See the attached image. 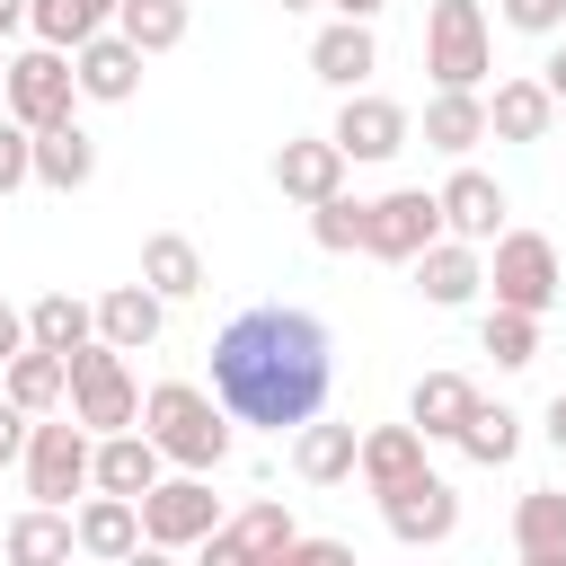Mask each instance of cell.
<instances>
[{"label": "cell", "mask_w": 566, "mask_h": 566, "mask_svg": "<svg viewBox=\"0 0 566 566\" xmlns=\"http://www.w3.org/2000/svg\"><path fill=\"white\" fill-rule=\"evenodd\" d=\"M433 239H442V203L424 186H398L363 212V256H380V265H416Z\"/></svg>", "instance_id": "9"}, {"label": "cell", "mask_w": 566, "mask_h": 566, "mask_svg": "<svg viewBox=\"0 0 566 566\" xmlns=\"http://www.w3.org/2000/svg\"><path fill=\"white\" fill-rule=\"evenodd\" d=\"M142 433H150L159 460H177V478H212V469L230 460V416H221V398L195 389V380H159V389L142 398Z\"/></svg>", "instance_id": "2"}, {"label": "cell", "mask_w": 566, "mask_h": 566, "mask_svg": "<svg viewBox=\"0 0 566 566\" xmlns=\"http://www.w3.org/2000/svg\"><path fill=\"white\" fill-rule=\"evenodd\" d=\"M478 142H486V97H478V88H433V97H424V150L469 159Z\"/></svg>", "instance_id": "24"}, {"label": "cell", "mask_w": 566, "mask_h": 566, "mask_svg": "<svg viewBox=\"0 0 566 566\" xmlns=\"http://www.w3.org/2000/svg\"><path fill=\"white\" fill-rule=\"evenodd\" d=\"M354 451H363L354 424H301V433H292V469H301V486H345V478H354Z\"/></svg>", "instance_id": "27"}, {"label": "cell", "mask_w": 566, "mask_h": 566, "mask_svg": "<svg viewBox=\"0 0 566 566\" xmlns=\"http://www.w3.org/2000/svg\"><path fill=\"white\" fill-rule=\"evenodd\" d=\"M539 424H548V442H557V451H566V389H557V398H548V416H539Z\"/></svg>", "instance_id": "45"}, {"label": "cell", "mask_w": 566, "mask_h": 566, "mask_svg": "<svg viewBox=\"0 0 566 566\" xmlns=\"http://www.w3.org/2000/svg\"><path fill=\"white\" fill-rule=\"evenodd\" d=\"M504 27H522V35H566V0H504Z\"/></svg>", "instance_id": "38"}, {"label": "cell", "mask_w": 566, "mask_h": 566, "mask_svg": "<svg viewBox=\"0 0 566 566\" xmlns=\"http://www.w3.org/2000/svg\"><path fill=\"white\" fill-rule=\"evenodd\" d=\"M478 345H486L504 371H522V363H539V318H522V310H486Z\"/></svg>", "instance_id": "35"}, {"label": "cell", "mask_w": 566, "mask_h": 566, "mask_svg": "<svg viewBox=\"0 0 566 566\" xmlns=\"http://www.w3.org/2000/svg\"><path fill=\"white\" fill-rule=\"evenodd\" d=\"M327 380H336V345L292 301H256L212 336V398H221L230 424L301 433V424H318Z\"/></svg>", "instance_id": "1"}, {"label": "cell", "mask_w": 566, "mask_h": 566, "mask_svg": "<svg viewBox=\"0 0 566 566\" xmlns=\"http://www.w3.org/2000/svg\"><path fill=\"white\" fill-rule=\"evenodd\" d=\"M0 398H9L18 416H53V407L71 398V380H62V354H35V345H27V354L0 371Z\"/></svg>", "instance_id": "32"}, {"label": "cell", "mask_w": 566, "mask_h": 566, "mask_svg": "<svg viewBox=\"0 0 566 566\" xmlns=\"http://www.w3.org/2000/svg\"><path fill=\"white\" fill-rule=\"evenodd\" d=\"M97 177V142L80 133V124H53V133H35V186H53V195H80Z\"/></svg>", "instance_id": "30"}, {"label": "cell", "mask_w": 566, "mask_h": 566, "mask_svg": "<svg viewBox=\"0 0 566 566\" xmlns=\"http://www.w3.org/2000/svg\"><path fill=\"white\" fill-rule=\"evenodd\" d=\"M531 80H539V88H548V97H557V106H566V44H557V53H548V62H539V71H531Z\"/></svg>", "instance_id": "42"}, {"label": "cell", "mask_w": 566, "mask_h": 566, "mask_svg": "<svg viewBox=\"0 0 566 566\" xmlns=\"http://www.w3.org/2000/svg\"><path fill=\"white\" fill-rule=\"evenodd\" d=\"M478 283H486V265H478V248H460V239H433V248L416 256V292H424L433 310L478 301Z\"/></svg>", "instance_id": "25"}, {"label": "cell", "mask_w": 566, "mask_h": 566, "mask_svg": "<svg viewBox=\"0 0 566 566\" xmlns=\"http://www.w3.org/2000/svg\"><path fill=\"white\" fill-rule=\"evenodd\" d=\"M548 124H557V97L539 80H495V97H486V133L495 142H548Z\"/></svg>", "instance_id": "23"}, {"label": "cell", "mask_w": 566, "mask_h": 566, "mask_svg": "<svg viewBox=\"0 0 566 566\" xmlns=\"http://www.w3.org/2000/svg\"><path fill=\"white\" fill-rule=\"evenodd\" d=\"M327 9H336V18H345V27H371V18H380V9H389V0H327Z\"/></svg>", "instance_id": "43"}, {"label": "cell", "mask_w": 566, "mask_h": 566, "mask_svg": "<svg viewBox=\"0 0 566 566\" xmlns=\"http://www.w3.org/2000/svg\"><path fill=\"white\" fill-rule=\"evenodd\" d=\"M27 27H35V44L80 53L88 35H106V27H115V0H27Z\"/></svg>", "instance_id": "29"}, {"label": "cell", "mask_w": 566, "mask_h": 566, "mask_svg": "<svg viewBox=\"0 0 566 566\" xmlns=\"http://www.w3.org/2000/svg\"><path fill=\"white\" fill-rule=\"evenodd\" d=\"M380 522L407 539V548H442L451 531H460V495H451V478H416V486H398V495H380Z\"/></svg>", "instance_id": "12"}, {"label": "cell", "mask_w": 566, "mask_h": 566, "mask_svg": "<svg viewBox=\"0 0 566 566\" xmlns=\"http://www.w3.org/2000/svg\"><path fill=\"white\" fill-rule=\"evenodd\" d=\"M186 27H195V9L186 0H115V35L150 62V53H177L186 44Z\"/></svg>", "instance_id": "28"}, {"label": "cell", "mask_w": 566, "mask_h": 566, "mask_svg": "<svg viewBox=\"0 0 566 566\" xmlns=\"http://www.w3.org/2000/svg\"><path fill=\"white\" fill-rule=\"evenodd\" d=\"M62 380H71V424H80L88 442L142 433V389H133V371H124L115 345H80V354L62 363Z\"/></svg>", "instance_id": "3"}, {"label": "cell", "mask_w": 566, "mask_h": 566, "mask_svg": "<svg viewBox=\"0 0 566 566\" xmlns=\"http://www.w3.org/2000/svg\"><path fill=\"white\" fill-rule=\"evenodd\" d=\"M159 327H168V301H159V292H142V283H115V292L97 301V345H115V354L159 345Z\"/></svg>", "instance_id": "18"}, {"label": "cell", "mask_w": 566, "mask_h": 566, "mask_svg": "<svg viewBox=\"0 0 566 566\" xmlns=\"http://www.w3.org/2000/svg\"><path fill=\"white\" fill-rule=\"evenodd\" d=\"M283 9H318V0H283Z\"/></svg>", "instance_id": "48"}, {"label": "cell", "mask_w": 566, "mask_h": 566, "mask_svg": "<svg viewBox=\"0 0 566 566\" xmlns=\"http://www.w3.org/2000/svg\"><path fill=\"white\" fill-rule=\"evenodd\" d=\"M407 133H416V115H407L398 97H371V88H354V97L336 106V124H327V142L345 150V168H354V159H398Z\"/></svg>", "instance_id": "11"}, {"label": "cell", "mask_w": 566, "mask_h": 566, "mask_svg": "<svg viewBox=\"0 0 566 566\" xmlns=\"http://www.w3.org/2000/svg\"><path fill=\"white\" fill-rule=\"evenodd\" d=\"M124 566H186V557H177V548H150V539H142V548H133Z\"/></svg>", "instance_id": "44"}, {"label": "cell", "mask_w": 566, "mask_h": 566, "mask_svg": "<svg viewBox=\"0 0 566 566\" xmlns=\"http://www.w3.org/2000/svg\"><path fill=\"white\" fill-rule=\"evenodd\" d=\"M230 513H221V495H212V478H159L150 495H142V539L150 548H203L212 531H221Z\"/></svg>", "instance_id": "7"}, {"label": "cell", "mask_w": 566, "mask_h": 566, "mask_svg": "<svg viewBox=\"0 0 566 566\" xmlns=\"http://www.w3.org/2000/svg\"><path fill=\"white\" fill-rule=\"evenodd\" d=\"M18 354H27V318L0 301V363H18Z\"/></svg>", "instance_id": "41"}, {"label": "cell", "mask_w": 566, "mask_h": 566, "mask_svg": "<svg viewBox=\"0 0 566 566\" xmlns=\"http://www.w3.org/2000/svg\"><path fill=\"white\" fill-rule=\"evenodd\" d=\"M159 451H150V433H106L97 451H88V486L97 495H124V504H142L150 486H159Z\"/></svg>", "instance_id": "16"}, {"label": "cell", "mask_w": 566, "mask_h": 566, "mask_svg": "<svg viewBox=\"0 0 566 566\" xmlns=\"http://www.w3.org/2000/svg\"><path fill=\"white\" fill-rule=\"evenodd\" d=\"M513 548L522 557H566V486H531L513 504Z\"/></svg>", "instance_id": "33"}, {"label": "cell", "mask_w": 566, "mask_h": 566, "mask_svg": "<svg viewBox=\"0 0 566 566\" xmlns=\"http://www.w3.org/2000/svg\"><path fill=\"white\" fill-rule=\"evenodd\" d=\"M27 345L71 363L80 345H97V301H80V292H44V301L27 310Z\"/></svg>", "instance_id": "21"}, {"label": "cell", "mask_w": 566, "mask_h": 566, "mask_svg": "<svg viewBox=\"0 0 566 566\" xmlns=\"http://www.w3.org/2000/svg\"><path fill=\"white\" fill-rule=\"evenodd\" d=\"M433 203H442V239H460V248L504 239V186H495L486 168H451V186H442Z\"/></svg>", "instance_id": "13"}, {"label": "cell", "mask_w": 566, "mask_h": 566, "mask_svg": "<svg viewBox=\"0 0 566 566\" xmlns=\"http://www.w3.org/2000/svg\"><path fill=\"white\" fill-rule=\"evenodd\" d=\"M142 292H159V301H195V292H203V248L177 239V230L142 239Z\"/></svg>", "instance_id": "26"}, {"label": "cell", "mask_w": 566, "mask_h": 566, "mask_svg": "<svg viewBox=\"0 0 566 566\" xmlns=\"http://www.w3.org/2000/svg\"><path fill=\"white\" fill-rule=\"evenodd\" d=\"M9 566H71L80 557V539H71V513H44V504H27L18 522H9Z\"/></svg>", "instance_id": "31"}, {"label": "cell", "mask_w": 566, "mask_h": 566, "mask_svg": "<svg viewBox=\"0 0 566 566\" xmlns=\"http://www.w3.org/2000/svg\"><path fill=\"white\" fill-rule=\"evenodd\" d=\"M274 566H363V557H354V539H310V531H301Z\"/></svg>", "instance_id": "39"}, {"label": "cell", "mask_w": 566, "mask_h": 566, "mask_svg": "<svg viewBox=\"0 0 566 566\" xmlns=\"http://www.w3.org/2000/svg\"><path fill=\"white\" fill-rule=\"evenodd\" d=\"M363 212H371V203L327 195V203H310V239H318L327 256H354V248H363Z\"/></svg>", "instance_id": "36"}, {"label": "cell", "mask_w": 566, "mask_h": 566, "mask_svg": "<svg viewBox=\"0 0 566 566\" xmlns=\"http://www.w3.org/2000/svg\"><path fill=\"white\" fill-rule=\"evenodd\" d=\"M274 186H283L292 203H327V195H345V150H336L327 133H301V142L274 150Z\"/></svg>", "instance_id": "14"}, {"label": "cell", "mask_w": 566, "mask_h": 566, "mask_svg": "<svg viewBox=\"0 0 566 566\" xmlns=\"http://www.w3.org/2000/svg\"><path fill=\"white\" fill-rule=\"evenodd\" d=\"M451 442H460V451H469L478 469H504V460L522 451V416H513V407H486V398H478V407H469V424H460Z\"/></svg>", "instance_id": "34"}, {"label": "cell", "mask_w": 566, "mask_h": 566, "mask_svg": "<svg viewBox=\"0 0 566 566\" xmlns=\"http://www.w3.org/2000/svg\"><path fill=\"white\" fill-rule=\"evenodd\" d=\"M354 478H363L371 495L416 486V478H424V433H416V424H371L363 451H354Z\"/></svg>", "instance_id": "15"}, {"label": "cell", "mask_w": 566, "mask_h": 566, "mask_svg": "<svg viewBox=\"0 0 566 566\" xmlns=\"http://www.w3.org/2000/svg\"><path fill=\"white\" fill-rule=\"evenodd\" d=\"M310 71H318L327 88H345V97H354V88L380 71V44H371V27H345V18H336V27H318V35H310Z\"/></svg>", "instance_id": "20"}, {"label": "cell", "mask_w": 566, "mask_h": 566, "mask_svg": "<svg viewBox=\"0 0 566 566\" xmlns=\"http://www.w3.org/2000/svg\"><path fill=\"white\" fill-rule=\"evenodd\" d=\"M424 71H433V88H478L495 71L478 0H433V18H424Z\"/></svg>", "instance_id": "5"}, {"label": "cell", "mask_w": 566, "mask_h": 566, "mask_svg": "<svg viewBox=\"0 0 566 566\" xmlns=\"http://www.w3.org/2000/svg\"><path fill=\"white\" fill-rule=\"evenodd\" d=\"M292 539H301V531H292L283 495H256L248 513H230V522H221V531L195 548V566H274Z\"/></svg>", "instance_id": "10"}, {"label": "cell", "mask_w": 566, "mask_h": 566, "mask_svg": "<svg viewBox=\"0 0 566 566\" xmlns=\"http://www.w3.org/2000/svg\"><path fill=\"white\" fill-rule=\"evenodd\" d=\"M0 97H9V124L18 133H53V124H80V80H71V53L35 44L18 62H0Z\"/></svg>", "instance_id": "4"}, {"label": "cell", "mask_w": 566, "mask_h": 566, "mask_svg": "<svg viewBox=\"0 0 566 566\" xmlns=\"http://www.w3.org/2000/svg\"><path fill=\"white\" fill-rule=\"evenodd\" d=\"M27 424H35V416H18V407H9V398H0V469H9V460H18V451H27Z\"/></svg>", "instance_id": "40"}, {"label": "cell", "mask_w": 566, "mask_h": 566, "mask_svg": "<svg viewBox=\"0 0 566 566\" xmlns=\"http://www.w3.org/2000/svg\"><path fill=\"white\" fill-rule=\"evenodd\" d=\"M486 283H495V310L548 318V310H557V248H548L539 230H504V239H495V265H486Z\"/></svg>", "instance_id": "8"}, {"label": "cell", "mask_w": 566, "mask_h": 566, "mask_svg": "<svg viewBox=\"0 0 566 566\" xmlns=\"http://www.w3.org/2000/svg\"><path fill=\"white\" fill-rule=\"evenodd\" d=\"M522 566H566V557H522Z\"/></svg>", "instance_id": "47"}, {"label": "cell", "mask_w": 566, "mask_h": 566, "mask_svg": "<svg viewBox=\"0 0 566 566\" xmlns=\"http://www.w3.org/2000/svg\"><path fill=\"white\" fill-rule=\"evenodd\" d=\"M71 539H80V557L124 566V557L142 548V504H124V495H88V504H80V522H71Z\"/></svg>", "instance_id": "19"}, {"label": "cell", "mask_w": 566, "mask_h": 566, "mask_svg": "<svg viewBox=\"0 0 566 566\" xmlns=\"http://www.w3.org/2000/svg\"><path fill=\"white\" fill-rule=\"evenodd\" d=\"M71 80H80V97H97V106H124L133 88H142V53L106 27V35H88L80 53H71Z\"/></svg>", "instance_id": "17"}, {"label": "cell", "mask_w": 566, "mask_h": 566, "mask_svg": "<svg viewBox=\"0 0 566 566\" xmlns=\"http://www.w3.org/2000/svg\"><path fill=\"white\" fill-rule=\"evenodd\" d=\"M88 451H97V442H88L71 416L27 424V451H18V460H27V495H35L44 513H71V495L88 486Z\"/></svg>", "instance_id": "6"}, {"label": "cell", "mask_w": 566, "mask_h": 566, "mask_svg": "<svg viewBox=\"0 0 566 566\" xmlns=\"http://www.w3.org/2000/svg\"><path fill=\"white\" fill-rule=\"evenodd\" d=\"M469 407H478V380H469V371H424L416 398H407V424H416L424 442H451V433L469 424Z\"/></svg>", "instance_id": "22"}, {"label": "cell", "mask_w": 566, "mask_h": 566, "mask_svg": "<svg viewBox=\"0 0 566 566\" xmlns=\"http://www.w3.org/2000/svg\"><path fill=\"white\" fill-rule=\"evenodd\" d=\"M18 186H35V133L0 124V195H18Z\"/></svg>", "instance_id": "37"}, {"label": "cell", "mask_w": 566, "mask_h": 566, "mask_svg": "<svg viewBox=\"0 0 566 566\" xmlns=\"http://www.w3.org/2000/svg\"><path fill=\"white\" fill-rule=\"evenodd\" d=\"M27 27V0H0V35H18Z\"/></svg>", "instance_id": "46"}]
</instances>
